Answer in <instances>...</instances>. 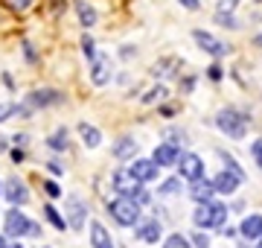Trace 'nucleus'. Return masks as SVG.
I'll return each instance as SVG.
<instances>
[{
  "mask_svg": "<svg viewBox=\"0 0 262 248\" xmlns=\"http://www.w3.org/2000/svg\"><path fill=\"white\" fill-rule=\"evenodd\" d=\"M6 237H29V239H41V225L32 222L24 213L12 204V210H6Z\"/></svg>",
  "mask_w": 262,
  "mask_h": 248,
  "instance_id": "f257e3e1",
  "label": "nucleus"
},
{
  "mask_svg": "<svg viewBox=\"0 0 262 248\" xmlns=\"http://www.w3.org/2000/svg\"><path fill=\"white\" fill-rule=\"evenodd\" d=\"M227 219V204L222 201H198L195 213H192V222H195V228H222Z\"/></svg>",
  "mask_w": 262,
  "mask_h": 248,
  "instance_id": "f03ea898",
  "label": "nucleus"
},
{
  "mask_svg": "<svg viewBox=\"0 0 262 248\" xmlns=\"http://www.w3.org/2000/svg\"><path fill=\"white\" fill-rule=\"evenodd\" d=\"M108 213H111V219L122 228H131V225H137L140 222V204L128 196H120V199L108 201Z\"/></svg>",
  "mask_w": 262,
  "mask_h": 248,
  "instance_id": "7ed1b4c3",
  "label": "nucleus"
},
{
  "mask_svg": "<svg viewBox=\"0 0 262 248\" xmlns=\"http://www.w3.org/2000/svg\"><path fill=\"white\" fill-rule=\"evenodd\" d=\"M215 126H219V132L227 134L230 140H242L245 134H248V117L233 111V108H225V111H219L215 117Z\"/></svg>",
  "mask_w": 262,
  "mask_h": 248,
  "instance_id": "20e7f679",
  "label": "nucleus"
},
{
  "mask_svg": "<svg viewBox=\"0 0 262 248\" xmlns=\"http://www.w3.org/2000/svg\"><path fill=\"white\" fill-rule=\"evenodd\" d=\"M192 41L198 44V50H204L207 56H213V58H225L233 53V47L227 41L215 38L213 32H207V29H192Z\"/></svg>",
  "mask_w": 262,
  "mask_h": 248,
  "instance_id": "39448f33",
  "label": "nucleus"
},
{
  "mask_svg": "<svg viewBox=\"0 0 262 248\" xmlns=\"http://www.w3.org/2000/svg\"><path fill=\"white\" fill-rule=\"evenodd\" d=\"M64 219H67V228H73V231L84 228V219H88V204H84V199L67 196L64 199Z\"/></svg>",
  "mask_w": 262,
  "mask_h": 248,
  "instance_id": "423d86ee",
  "label": "nucleus"
},
{
  "mask_svg": "<svg viewBox=\"0 0 262 248\" xmlns=\"http://www.w3.org/2000/svg\"><path fill=\"white\" fill-rule=\"evenodd\" d=\"M24 102H27L32 111H38V108L61 105V102H64V94H61V91H56V88H38V91H29Z\"/></svg>",
  "mask_w": 262,
  "mask_h": 248,
  "instance_id": "0eeeda50",
  "label": "nucleus"
},
{
  "mask_svg": "<svg viewBox=\"0 0 262 248\" xmlns=\"http://www.w3.org/2000/svg\"><path fill=\"white\" fill-rule=\"evenodd\" d=\"M175 167H178V175H181V178H187V181H195V178L204 175V161H201L198 155H192V152L181 155Z\"/></svg>",
  "mask_w": 262,
  "mask_h": 248,
  "instance_id": "6e6552de",
  "label": "nucleus"
},
{
  "mask_svg": "<svg viewBox=\"0 0 262 248\" xmlns=\"http://www.w3.org/2000/svg\"><path fill=\"white\" fill-rule=\"evenodd\" d=\"M91 82H94L96 88H102L111 82V58L105 56V53H96L94 58H91Z\"/></svg>",
  "mask_w": 262,
  "mask_h": 248,
  "instance_id": "1a4fd4ad",
  "label": "nucleus"
},
{
  "mask_svg": "<svg viewBox=\"0 0 262 248\" xmlns=\"http://www.w3.org/2000/svg\"><path fill=\"white\" fill-rule=\"evenodd\" d=\"M128 170H131V175L137 178V181H155L158 178V163L151 161V158H131V163H128Z\"/></svg>",
  "mask_w": 262,
  "mask_h": 248,
  "instance_id": "9d476101",
  "label": "nucleus"
},
{
  "mask_svg": "<svg viewBox=\"0 0 262 248\" xmlns=\"http://www.w3.org/2000/svg\"><path fill=\"white\" fill-rule=\"evenodd\" d=\"M3 196H6V201H9V204H15V208H20V204H27V201H29L27 184L20 181L18 175H12L9 181L3 184Z\"/></svg>",
  "mask_w": 262,
  "mask_h": 248,
  "instance_id": "9b49d317",
  "label": "nucleus"
},
{
  "mask_svg": "<svg viewBox=\"0 0 262 248\" xmlns=\"http://www.w3.org/2000/svg\"><path fill=\"white\" fill-rule=\"evenodd\" d=\"M73 9H76V18L82 24V29H94L99 24V12L94 9V3L88 0H73Z\"/></svg>",
  "mask_w": 262,
  "mask_h": 248,
  "instance_id": "f8f14e48",
  "label": "nucleus"
},
{
  "mask_svg": "<svg viewBox=\"0 0 262 248\" xmlns=\"http://www.w3.org/2000/svg\"><path fill=\"white\" fill-rule=\"evenodd\" d=\"M181 73V58L178 56H166V58H158L151 65V76H160V79H175Z\"/></svg>",
  "mask_w": 262,
  "mask_h": 248,
  "instance_id": "ddd939ff",
  "label": "nucleus"
},
{
  "mask_svg": "<svg viewBox=\"0 0 262 248\" xmlns=\"http://www.w3.org/2000/svg\"><path fill=\"white\" fill-rule=\"evenodd\" d=\"M181 158V149L175 143H160L155 146V152H151V161L158 163V167H175Z\"/></svg>",
  "mask_w": 262,
  "mask_h": 248,
  "instance_id": "4468645a",
  "label": "nucleus"
},
{
  "mask_svg": "<svg viewBox=\"0 0 262 248\" xmlns=\"http://www.w3.org/2000/svg\"><path fill=\"white\" fill-rule=\"evenodd\" d=\"M137 178H134V175H131V170L128 167H120V170L114 172V190L120 193V196H128L131 193V187H137Z\"/></svg>",
  "mask_w": 262,
  "mask_h": 248,
  "instance_id": "2eb2a0df",
  "label": "nucleus"
},
{
  "mask_svg": "<svg viewBox=\"0 0 262 248\" xmlns=\"http://www.w3.org/2000/svg\"><path fill=\"white\" fill-rule=\"evenodd\" d=\"M239 184H242V178H239V175H233L230 170L219 172V175L213 178L215 193H227V196H230V193H236V187H239Z\"/></svg>",
  "mask_w": 262,
  "mask_h": 248,
  "instance_id": "dca6fc26",
  "label": "nucleus"
},
{
  "mask_svg": "<svg viewBox=\"0 0 262 248\" xmlns=\"http://www.w3.org/2000/svg\"><path fill=\"white\" fill-rule=\"evenodd\" d=\"M239 234H242L245 239H259L262 237V216H259V213L245 216L242 225H239Z\"/></svg>",
  "mask_w": 262,
  "mask_h": 248,
  "instance_id": "f3484780",
  "label": "nucleus"
},
{
  "mask_svg": "<svg viewBox=\"0 0 262 248\" xmlns=\"http://www.w3.org/2000/svg\"><path fill=\"white\" fill-rule=\"evenodd\" d=\"M189 196H192L195 201H210L215 196L213 181H207V178H195V181H192V187H189Z\"/></svg>",
  "mask_w": 262,
  "mask_h": 248,
  "instance_id": "a211bd4d",
  "label": "nucleus"
},
{
  "mask_svg": "<svg viewBox=\"0 0 262 248\" xmlns=\"http://www.w3.org/2000/svg\"><path fill=\"white\" fill-rule=\"evenodd\" d=\"M79 134H82V143L88 146V149H96V146L102 143V132L91 123H79Z\"/></svg>",
  "mask_w": 262,
  "mask_h": 248,
  "instance_id": "6ab92c4d",
  "label": "nucleus"
},
{
  "mask_svg": "<svg viewBox=\"0 0 262 248\" xmlns=\"http://www.w3.org/2000/svg\"><path fill=\"white\" fill-rule=\"evenodd\" d=\"M137 239L140 242H158L160 239V222L158 219H149V222H143L140 228H137Z\"/></svg>",
  "mask_w": 262,
  "mask_h": 248,
  "instance_id": "aec40b11",
  "label": "nucleus"
},
{
  "mask_svg": "<svg viewBox=\"0 0 262 248\" xmlns=\"http://www.w3.org/2000/svg\"><path fill=\"white\" fill-rule=\"evenodd\" d=\"M91 242H94V248H114L111 234H108L105 225H99V222H91Z\"/></svg>",
  "mask_w": 262,
  "mask_h": 248,
  "instance_id": "412c9836",
  "label": "nucleus"
},
{
  "mask_svg": "<svg viewBox=\"0 0 262 248\" xmlns=\"http://www.w3.org/2000/svg\"><path fill=\"white\" fill-rule=\"evenodd\" d=\"M114 158H120V161H128V158H134V152H137V143L131 140V137H120L117 143H114Z\"/></svg>",
  "mask_w": 262,
  "mask_h": 248,
  "instance_id": "4be33fe9",
  "label": "nucleus"
},
{
  "mask_svg": "<svg viewBox=\"0 0 262 248\" xmlns=\"http://www.w3.org/2000/svg\"><path fill=\"white\" fill-rule=\"evenodd\" d=\"M47 146L53 149V152H64L67 146H70V140H67V129H56V132L47 137Z\"/></svg>",
  "mask_w": 262,
  "mask_h": 248,
  "instance_id": "5701e85b",
  "label": "nucleus"
},
{
  "mask_svg": "<svg viewBox=\"0 0 262 248\" xmlns=\"http://www.w3.org/2000/svg\"><path fill=\"white\" fill-rule=\"evenodd\" d=\"M213 20H215L222 29H242V20L236 18L233 12H215Z\"/></svg>",
  "mask_w": 262,
  "mask_h": 248,
  "instance_id": "b1692460",
  "label": "nucleus"
},
{
  "mask_svg": "<svg viewBox=\"0 0 262 248\" xmlns=\"http://www.w3.org/2000/svg\"><path fill=\"white\" fill-rule=\"evenodd\" d=\"M44 216L53 222V228H58V231H64V228H67V219L61 216V213H58L56 208H53V204H44Z\"/></svg>",
  "mask_w": 262,
  "mask_h": 248,
  "instance_id": "393cba45",
  "label": "nucleus"
},
{
  "mask_svg": "<svg viewBox=\"0 0 262 248\" xmlns=\"http://www.w3.org/2000/svg\"><path fill=\"white\" fill-rule=\"evenodd\" d=\"M166 85H155L151 91H146V96H143V105H155V102H160V99H166Z\"/></svg>",
  "mask_w": 262,
  "mask_h": 248,
  "instance_id": "a878e982",
  "label": "nucleus"
},
{
  "mask_svg": "<svg viewBox=\"0 0 262 248\" xmlns=\"http://www.w3.org/2000/svg\"><path fill=\"white\" fill-rule=\"evenodd\" d=\"M79 47H82V56L88 58V61H91L96 53H99V50H96V41L88 35V29H84V35H82V41H79Z\"/></svg>",
  "mask_w": 262,
  "mask_h": 248,
  "instance_id": "bb28decb",
  "label": "nucleus"
},
{
  "mask_svg": "<svg viewBox=\"0 0 262 248\" xmlns=\"http://www.w3.org/2000/svg\"><path fill=\"white\" fill-rule=\"evenodd\" d=\"M12 117H18V102H0V123H6Z\"/></svg>",
  "mask_w": 262,
  "mask_h": 248,
  "instance_id": "cd10ccee",
  "label": "nucleus"
},
{
  "mask_svg": "<svg viewBox=\"0 0 262 248\" xmlns=\"http://www.w3.org/2000/svg\"><path fill=\"white\" fill-rule=\"evenodd\" d=\"M128 199H134L137 204H149V193H146V187H143V181L137 184V187H131Z\"/></svg>",
  "mask_w": 262,
  "mask_h": 248,
  "instance_id": "c85d7f7f",
  "label": "nucleus"
},
{
  "mask_svg": "<svg viewBox=\"0 0 262 248\" xmlns=\"http://www.w3.org/2000/svg\"><path fill=\"white\" fill-rule=\"evenodd\" d=\"M163 248H189V239L181 237V234H172V237H166Z\"/></svg>",
  "mask_w": 262,
  "mask_h": 248,
  "instance_id": "c756f323",
  "label": "nucleus"
},
{
  "mask_svg": "<svg viewBox=\"0 0 262 248\" xmlns=\"http://www.w3.org/2000/svg\"><path fill=\"white\" fill-rule=\"evenodd\" d=\"M178 190H181V178H169V181H163V187H160V196H175Z\"/></svg>",
  "mask_w": 262,
  "mask_h": 248,
  "instance_id": "7c9ffc66",
  "label": "nucleus"
},
{
  "mask_svg": "<svg viewBox=\"0 0 262 248\" xmlns=\"http://www.w3.org/2000/svg\"><path fill=\"white\" fill-rule=\"evenodd\" d=\"M219 158H222V161L227 163V170L233 172V175H239V178H245V172L239 170V163H236V158H230V155H227V152H219Z\"/></svg>",
  "mask_w": 262,
  "mask_h": 248,
  "instance_id": "2f4dec72",
  "label": "nucleus"
},
{
  "mask_svg": "<svg viewBox=\"0 0 262 248\" xmlns=\"http://www.w3.org/2000/svg\"><path fill=\"white\" fill-rule=\"evenodd\" d=\"M41 187H44V193H47L50 199H58V196H61V187H58L56 181H44Z\"/></svg>",
  "mask_w": 262,
  "mask_h": 248,
  "instance_id": "473e14b6",
  "label": "nucleus"
},
{
  "mask_svg": "<svg viewBox=\"0 0 262 248\" xmlns=\"http://www.w3.org/2000/svg\"><path fill=\"white\" fill-rule=\"evenodd\" d=\"M236 6H239V0H219L215 12H236Z\"/></svg>",
  "mask_w": 262,
  "mask_h": 248,
  "instance_id": "72a5a7b5",
  "label": "nucleus"
},
{
  "mask_svg": "<svg viewBox=\"0 0 262 248\" xmlns=\"http://www.w3.org/2000/svg\"><path fill=\"white\" fill-rule=\"evenodd\" d=\"M20 47H24V58H27V61H32V65H35V61H38V53H35V47H32L29 41H24Z\"/></svg>",
  "mask_w": 262,
  "mask_h": 248,
  "instance_id": "f704fd0d",
  "label": "nucleus"
},
{
  "mask_svg": "<svg viewBox=\"0 0 262 248\" xmlns=\"http://www.w3.org/2000/svg\"><path fill=\"white\" fill-rule=\"evenodd\" d=\"M251 155H253V161H256V167L262 170V140H253V146H251Z\"/></svg>",
  "mask_w": 262,
  "mask_h": 248,
  "instance_id": "c9c22d12",
  "label": "nucleus"
},
{
  "mask_svg": "<svg viewBox=\"0 0 262 248\" xmlns=\"http://www.w3.org/2000/svg\"><path fill=\"white\" fill-rule=\"evenodd\" d=\"M207 76L213 79V82H219V79L225 76V73H222V65H210L207 67Z\"/></svg>",
  "mask_w": 262,
  "mask_h": 248,
  "instance_id": "e433bc0d",
  "label": "nucleus"
},
{
  "mask_svg": "<svg viewBox=\"0 0 262 248\" xmlns=\"http://www.w3.org/2000/svg\"><path fill=\"white\" fill-rule=\"evenodd\" d=\"M178 3H181L187 12H198V9H201V0H178Z\"/></svg>",
  "mask_w": 262,
  "mask_h": 248,
  "instance_id": "4c0bfd02",
  "label": "nucleus"
},
{
  "mask_svg": "<svg viewBox=\"0 0 262 248\" xmlns=\"http://www.w3.org/2000/svg\"><path fill=\"white\" fill-rule=\"evenodd\" d=\"M32 6V0H12V9L15 12H27Z\"/></svg>",
  "mask_w": 262,
  "mask_h": 248,
  "instance_id": "58836bf2",
  "label": "nucleus"
},
{
  "mask_svg": "<svg viewBox=\"0 0 262 248\" xmlns=\"http://www.w3.org/2000/svg\"><path fill=\"white\" fill-rule=\"evenodd\" d=\"M192 242H195L198 248H210V237H207V234H195V237H192Z\"/></svg>",
  "mask_w": 262,
  "mask_h": 248,
  "instance_id": "ea45409f",
  "label": "nucleus"
},
{
  "mask_svg": "<svg viewBox=\"0 0 262 248\" xmlns=\"http://www.w3.org/2000/svg\"><path fill=\"white\" fill-rule=\"evenodd\" d=\"M47 170L53 172V175H61V172H64V167H61V163H58L56 158H53V161H47Z\"/></svg>",
  "mask_w": 262,
  "mask_h": 248,
  "instance_id": "a19ab883",
  "label": "nucleus"
},
{
  "mask_svg": "<svg viewBox=\"0 0 262 248\" xmlns=\"http://www.w3.org/2000/svg\"><path fill=\"white\" fill-rule=\"evenodd\" d=\"M134 53H137V50L131 47V44H125V47L120 50V56H122V58H131V56H134Z\"/></svg>",
  "mask_w": 262,
  "mask_h": 248,
  "instance_id": "79ce46f5",
  "label": "nucleus"
},
{
  "mask_svg": "<svg viewBox=\"0 0 262 248\" xmlns=\"http://www.w3.org/2000/svg\"><path fill=\"white\" fill-rule=\"evenodd\" d=\"M12 161H15V163L24 161V149H18V146H15V149H12Z\"/></svg>",
  "mask_w": 262,
  "mask_h": 248,
  "instance_id": "37998d69",
  "label": "nucleus"
},
{
  "mask_svg": "<svg viewBox=\"0 0 262 248\" xmlns=\"http://www.w3.org/2000/svg\"><path fill=\"white\" fill-rule=\"evenodd\" d=\"M192 85H195V79L189 76V79H184V85H181V88H184V91H192Z\"/></svg>",
  "mask_w": 262,
  "mask_h": 248,
  "instance_id": "c03bdc74",
  "label": "nucleus"
},
{
  "mask_svg": "<svg viewBox=\"0 0 262 248\" xmlns=\"http://www.w3.org/2000/svg\"><path fill=\"white\" fill-rule=\"evenodd\" d=\"M12 140H15V143H18V146H24V143H27V134H15Z\"/></svg>",
  "mask_w": 262,
  "mask_h": 248,
  "instance_id": "a18cd8bd",
  "label": "nucleus"
},
{
  "mask_svg": "<svg viewBox=\"0 0 262 248\" xmlns=\"http://www.w3.org/2000/svg\"><path fill=\"white\" fill-rule=\"evenodd\" d=\"M253 47H262V32H256V35H253Z\"/></svg>",
  "mask_w": 262,
  "mask_h": 248,
  "instance_id": "49530a36",
  "label": "nucleus"
},
{
  "mask_svg": "<svg viewBox=\"0 0 262 248\" xmlns=\"http://www.w3.org/2000/svg\"><path fill=\"white\" fill-rule=\"evenodd\" d=\"M0 248H6V237L3 234H0Z\"/></svg>",
  "mask_w": 262,
  "mask_h": 248,
  "instance_id": "de8ad7c7",
  "label": "nucleus"
},
{
  "mask_svg": "<svg viewBox=\"0 0 262 248\" xmlns=\"http://www.w3.org/2000/svg\"><path fill=\"white\" fill-rule=\"evenodd\" d=\"M6 248H24V245H20V242H12V245H6Z\"/></svg>",
  "mask_w": 262,
  "mask_h": 248,
  "instance_id": "09e8293b",
  "label": "nucleus"
},
{
  "mask_svg": "<svg viewBox=\"0 0 262 248\" xmlns=\"http://www.w3.org/2000/svg\"><path fill=\"white\" fill-rule=\"evenodd\" d=\"M256 248H262V237H259V245H256Z\"/></svg>",
  "mask_w": 262,
  "mask_h": 248,
  "instance_id": "8fccbe9b",
  "label": "nucleus"
},
{
  "mask_svg": "<svg viewBox=\"0 0 262 248\" xmlns=\"http://www.w3.org/2000/svg\"><path fill=\"white\" fill-rule=\"evenodd\" d=\"M0 196H3V184H0Z\"/></svg>",
  "mask_w": 262,
  "mask_h": 248,
  "instance_id": "3c124183",
  "label": "nucleus"
}]
</instances>
